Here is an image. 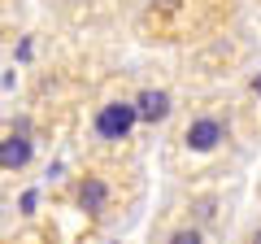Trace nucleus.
Instances as JSON below:
<instances>
[{
    "label": "nucleus",
    "instance_id": "obj_1",
    "mask_svg": "<svg viewBox=\"0 0 261 244\" xmlns=\"http://www.w3.org/2000/svg\"><path fill=\"white\" fill-rule=\"evenodd\" d=\"M135 122H140V118H135V105H130V101H109V105L96 109V135L109 140V144H118V140L130 135Z\"/></svg>",
    "mask_w": 261,
    "mask_h": 244
},
{
    "label": "nucleus",
    "instance_id": "obj_2",
    "mask_svg": "<svg viewBox=\"0 0 261 244\" xmlns=\"http://www.w3.org/2000/svg\"><path fill=\"white\" fill-rule=\"evenodd\" d=\"M222 140H226V122L214 118V113L192 118V122H187V131H183V144H187L192 153H214Z\"/></svg>",
    "mask_w": 261,
    "mask_h": 244
},
{
    "label": "nucleus",
    "instance_id": "obj_3",
    "mask_svg": "<svg viewBox=\"0 0 261 244\" xmlns=\"http://www.w3.org/2000/svg\"><path fill=\"white\" fill-rule=\"evenodd\" d=\"M74 201H79V209H83L87 218H105L109 205H113V192H109V183H105L100 175H83L79 188H74Z\"/></svg>",
    "mask_w": 261,
    "mask_h": 244
},
{
    "label": "nucleus",
    "instance_id": "obj_4",
    "mask_svg": "<svg viewBox=\"0 0 261 244\" xmlns=\"http://www.w3.org/2000/svg\"><path fill=\"white\" fill-rule=\"evenodd\" d=\"M31 157H35L31 127H27V122H18V127H13V135H5V140H0V170H22Z\"/></svg>",
    "mask_w": 261,
    "mask_h": 244
},
{
    "label": "nucleus",
    "instance_id": "obj_5",
    "mask_svg": "<svg viewBox=\"0 0 261 244\" xmlns=\"http://www.w3.org/2000/svg\"><path fill=\"white\" fill-rule=\"evenodd\" d=\"M130 105H135V118H140V122H161V118L170 113V92L148 87V92H140Z\"/></svg>",
    "mask_w": 261,
    "mask_h": 244
},
{
    "label": "nucleus",
    "instance_id": "obj_6",
    "mask_svg": "<svg viewBox=\"0 0 261 244\" xmlns=\"http://www.w3.org/2000/svg\"><path fill=\"white\" fill-rule=\"evenodd\" d=\"M166 244H209V240H205V231H200V227H178Z\"/></svg>",
    "mask_w": 261,
    "mask_h": 244
},
{
    "label": "nucleus",
    "instance_id": "obj_7",
    "mask_svg": "<svg viewBox=\"0 0 261 244\" xmlns=\"http://www.w3.org/2000/svg\"><path fill=\"white\" fill-rule=\"evenodd\" d=\"M248 244H261V227H257V231H252V235H248Z\"/></svg>",
    "mask_w": 261,
    "mask_h": 244
},
{
    "label": "nucleus",
    "instance_id": "obj_8",
    "mask_svg": "<svg viewBox=\"0 0 261 244\" xmlns=\"http://www.w3.org/2000/svg\"><path fill=\"white\" fill-rule=\"evenodd\" d=\"M252 87H257V96H261V79H257V83H252Z\"/></svg>",
    "mask_w": 261,
    "mask_h": 244
}]
</instances>
